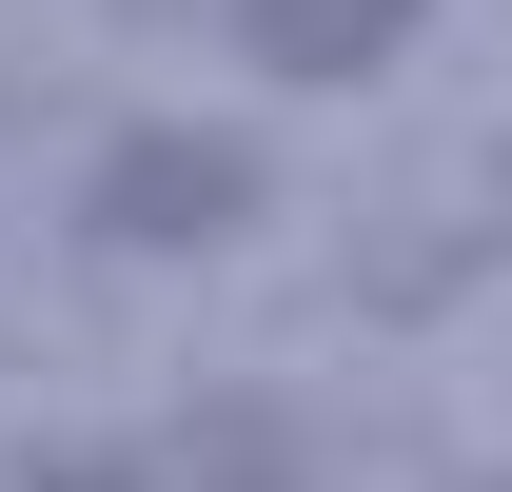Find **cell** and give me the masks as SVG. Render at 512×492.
<instances>
[{
	"mask_svg": "<svg viewBox=\"0 0 512 492\" xmlns=\"http://www.w3.org/2000/svg\"><path fill=\"white\" fill-rule=\"evenodd\" d=\"M256 217V158L237 138H119V158H99V237H138V256H197V237H237Z\"/></svg>",
	"mask_w": 512,
	"mask_h": 492,
	"instance_id": "1",
	"label": "cell"
},
{
	"mask_svg": "<svg viewBox=\"0 0 512 492\" xmlns=\"http://www.w3.org/2000/svg\"><path fill=\"white\" fill-rule=\"evenodd\" d=\"M414 20H434V0H237V60H276V79H375Z\"/></svg>",
	"mask_w": 512,
	"mask_h": 492,
	"instance_id": "2",
	"label": "cell"
}]
</instances>
